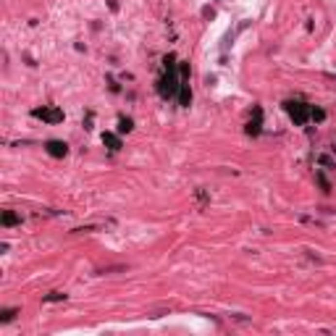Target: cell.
<instances>
[{
    "label": "cell",
    "instance_id": "cell-8",
    "mask_svg": "<svg viewBox=\"0 0 336 336\" xmlns=\"http://www.w3.org/2000/svg\"><path fill=\"white\" fill-rule=\"evenodd\" d=\"M3 223L5 226H14V223H18V216H16V213H11V210H5L3 213Z\"/></svg>",
    "mask_w": 336,
    "mask_h": 336
},
{
    "label": "cell",
    "instance_id": "cell-6",
    "mask_svg": "<svg viewBox=\"0 0 336 336\" xmlns=\"http://www.w3.org/2000/svg\"><path fill=\"white\" fill-rule=\"evenodd\" d=\"M260 108H255V124H252V121H250V126H247V132L250 134H257V132H260Z\"/></svg>",
    "mask_w": 336,
    "mask_h": 336
},
{
    "label": "cell",
    "instance_id": "cell-1",
    "mask_svg": "<svg viewBox=\"0 0 336 336\" xmlns=\"http://www.w3.org/2000/svg\"><path fill=\"white\" fill-rule=\"evenodd\" d=\"M182 87V84L176 82V71H173V66H168V71L163 76H160V82H158V92H160V98H173L176 95V89Z\"/></svg>",
    "mask_w": 336,
    "mask_h": 336
},
{
    "label": "cell",
    "instance_id": "cell-7",
    "mask_svg": "<svg viewBox=\"0 0 336 336\" xmlns=\"http://www.w3.org/2000/svg\"><path fill=\"white\" fill-rule=\"evenodd\" d=\"M102 142H105V145H111V150H118V147H121L118 137H113V134H105V137H102Z\"/></svg>",
    "mask_w": 336,
    "mask_h": 336
},
{
    "label": "cell",
    "instance_id": "cell-3",
    "mask_svg": "<svg viewBox=\"0 0 336 336\" xmlns=\"http://www.w3.org/2000/svg\"><path fill=\"white\" fill-rule=\"evenodd\" d=\"M34 116H37V118L50 121V124H58V121H63V113H61V111H48V108H37Z\"/></svg>",
    "mask_w": 336,
    "mask_h": 336
},
{
    "label": "cell",
    "instance_id": "cell-4",
    "mask_svg": "<svg viewBox=\"0 0 336 336\" xmlns=\"http://www.w3.org/2000/svg\"><path fill=\"white\" fill-rule=\"evenodd\" d=\"M48 152L53 155V158H63V155L68 152V147H66V142H58V139H50V142H48Z\"/></svg>",
    "mask_w": 336,
    "mask_h": 336
},
{
    "label": "cell",
    "instance_id": "cell-5",
    "mask_svg": "<svg viewBox=\"0 0 336 336\" xmlns=\"http://www.w3.org/2000/svg\"><path fill=\"white\" fill-rule=\"evenodd\" d=\"M179 102H182L184 108L192 102V89H189V84H186V82H182V87H179Z\"/></svg>",
    "mask_w": 336,
    "mask_h": 336
},
{
    "label": "cell",
    "instance_id": "cell-9",
    "mask_svg": "<svg viewBox=\"0 0 336 336\" xmlns=\"http://www.w3.org/2000/svg\"><path fill=\"white\" fill-rule=\"evenodd\" d=\"M310 118H313V121H323V118H326V113H323L320 108H310Z\"/></svg>",
    "mask_w": 336,
    "mask_h": 336
},
{
    "label": "cell",
    "instance_id": "cell-10",
    "mask_svg": "<svg viewBox=\"0 0 336 336\" xmlns=\"http://www.w3.org/2000/svg\"><path fill=\"white\" fill-rule=\"evenodd\" d=\"M121 132H132V118H121Z\"/></svg>",
    "mask_w": 336,
    "mask_h": 336
},
{
    "label": "cell",
    "instance_id": "cell-2",
    "mask_svg": "<svg viewBox=\"0 0 336 336\" xmlns=\"http://www.w3.org/2000/svg\"><path fill=\"white\" fill-rule=\"evenodd\" d=\"M286 111H289V116H292V121H294L297 126L307 124V118H310V108L305 105V102H286Z\"/></svg>",
    "mask_w": 336,
    "mask_h": 336
},
{
    "label": "cell",
    "instance_id": "cell-11",
    "mask_svg": "<svg viewBox=\"0 0 336 336\" xmlns=\"http://www.w3.org/2000/svg\"><path fill=\"white\" fill-rule=\"evenodd\" d=\"M14 313H16V310H3V315H0V320H11V318H14Z\"/></svg>",
    "mask_w": 336,
    "mask_h": 336
}]
</instances>
